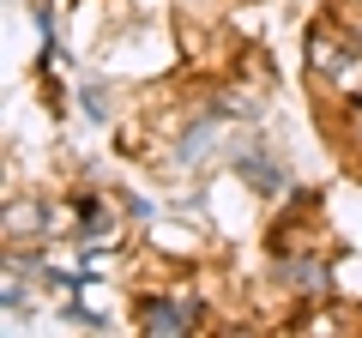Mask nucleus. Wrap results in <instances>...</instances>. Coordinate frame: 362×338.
Here are the masks:
<instances>
[{"label": "nucleus", "instance_id": "obj_3", "mask_svg": "<svg viewBox=\"0 0 362 338\" xmlns=\"http://www.w3.org/2000/svg\"><path fill=\"white\" fill-rule=\"evenodd\" d=\"M235 169H242L259 194H284V175H278V163H259V151H242V157H235Z\"/></svg>", "mask_w": 362, "mask_h": 338}, {"label": "nucleus", "instance_id": "obj_5", "mask_svg": "<svg viewBox=\"0 0 362 338\" xmlns=\"http://www.w3.org/2000/svg\"><path fill=\"white\" fill-rule=\"evenodd\" d=\"M37 223H42L37 206H6V230H37Z\"/></svg>", "mask_w": 362, "mask_h": 338}, {"label": "nucleus", "instance_id": "obj_1", "mask_svg": "<svg viewBox=\"0 0 362 338\" xmlns=\"http://www.w3.org/2000/svg\"><path fill=\"white\" fill-rule=\"evenodd\" d=\"M194 302H145L139 308V320H145V332H187V320H194Z\"/></svg>", "mask_w": 362, "mask_h": 338}, {"label": "nucleus", "instance_id": "obj_4", "mask_svg": "<svg viewBox=\"0 0 362 338\" xmlns=\"http://www.w3.org/2000/svg\"><path fill=\"white\" fill-rule=\"evenodd\" d=\"M206 145H211V127H194V133H187V139H181V163H194V157H206Z\"/></svg>", "mask_w": 362, "mask_h": 338}, {"label": "nucleus", "instance_id": "obj_2", "mask_svg": "<svg viewBox=\"0 0 362 338\" xmlns=\"http://www.w3.org/2000/svg\"><path fill=\"white\" fill-rule=\"evenodd\" d=\"M278 278H290V290H302V296H326V266L320 260H284Z\"/></svg>", "mask_w": 362, "mask_h": 338}]
</instances>
